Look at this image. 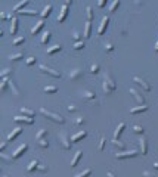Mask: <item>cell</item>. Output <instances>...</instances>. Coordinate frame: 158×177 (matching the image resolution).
<instances>
[{
  "instance_id": "1",
  "label": "cell",
  "mask_w": 158,
  "mask_h": 177,
  "mask_svg": "<svg viewBox=\"0 0 158 177\" xmlns=\"http://www.w3.org/2000/svg\"><path fill=\"white\" fill-rule=\"evenodd\" d=\"M40 114H43L46 118L55 121V123H59V124H64V123H65V118H62L61 115H58V114L50 112V111H47V109H44V108H40Z\"/></svg>"
},
{
  "instance_id": "2",
  "label": "cell",
  "mask_w": 158,
  "mask_h": 177,
  "mask_svg": "<svg viewBox=\"0 0 158 177\" xmlns=\"http://www.w3.org/2000/svg\"><path fill=\"white\" fill-rule=\"evenodd\" d=\"M38 69L43 71V72H46V74H49V75H52V77H56V78L61 77V72H59V71L50 68V67H47V65H44V64H40V65H38Z\"/></svg>"
},
{
  "instance_id": "3",
  "label": "cell",
  "mask_w": 158,
  "mask_h": 177,
  "mask_svg": "<svg viewBox=\"0 0 158 177\" xmlns=\"http://www.w3.org/2000/svg\"><path fill=\"white\" fill-rule=\"evenodd\" d=\"M59 140H61V145H62V148H64V149H67V150H68V149L71 148V142H73V140H71V139H68V136L65 134L64 131H62V133H59Z\"/></svg>"
},
{
  "instance_id": "4",
  "label": "cell",
  "mask_w": 158,
  "mask_h": 177,
  "mask_svg": "<svg viewBox=\"0 0 158 177\" xmlns=\"http://www.w3.org/2000/svg\"><path fill=\"white\" fill-rule=\"evenodd\" d=\"M139 155V150H129V152H123V154H115V158L117 159H126V158H133Z\"/></svg>"
},
{
  "instance_id": "5",
  "label": "cell",
  "mask_w": 158,
  "mask_h": 177,
  "mask_svg": "<svg viewBox=\"0 0 158 177\" xmlns=\"http://www.w3.org/2000/svg\"><path fill=\"white\" fill-rule=\"evenodd\" d=\"M28 149V145L27 143H22L18 149H15V152L14 154H12V157H14V159H18L19 157H22L24 154H25V150H27Z\"/></svg>"
},
{
  "instance_id": "6",
  "label": "cell",
  "mask_w": 158,
  "mask_h": 177,
  "mask_svg": "<svg viewBox=\"0 0 158 177\" xmlns=\"http://www.w3.org/2000/svg\"><path fill=\"white\" fill-rule=\"evenodd\" d=\"M133 81L136 83V84H139L142 88H143V90H146V92H149L151 90V86L146 83V81H145L143 78H140V77H137V75H135V77H133Z\"/></svg>"
},
{
  "instance_id": "7",
  "label": "cell",
  "mask_w": 158,
  "mask_h": 177,
  "mask_svg": "<svg viewBox=\"0 0 158 177\" xmlns=\"http://www.w3.org/2000/svg\"><path fill=\"white\" fill-rule=\"evenodd\" d=\"M108 22H109V16H103V18H102V21H101V25H99V30H98L99 35H103V33L107 31Z\"/></svg>"
},
{
  "instance_id": "8",
  "label": "cell",
  "mask_w": 158,
  "mask_h": 177,
  "mask_svg": "<svg viewBox=\"0 0 158 177\" xmlns=\"http://www.w3.org/2000/svg\"><path fill=\"white\" fill-rule=\"evenodd\" d=\"M130 95L136 99V102H137V103H140V105H143V103H145V97L142 96V93H139V92L136 90V88H130Z\"/></svg>"
},
{
  "instance_id": "9",
  "label": "cell",
  "mask_w": 158,
  "mask_h": 177,
  "mask_svg": "<svg viewBox=\"0 0 158 177\" xmlns=\"http://www.w3.org/2000/svg\"><path fill=\"white\" fill-rule=\"evenodd\" d=\"M139 146H140V154L142 155H146L148 154V140L145 137L139 139Z\"/></svg>"
},
{
  "instance_id": "10",
  "label": "cell",
  "mask_w": 158,
  "mask_h": 177,
  "mask_svg": "<svg viewBox=\"0 0 158 177\" xmlns=\"http://www.w3.org/2000/svg\"><path fill=\"white\" fill-rule=\"evenodd\" d=\"M68 12H70V6H68V5H64L62 9H61V15H59V18H58V22H64L65 19H67Z\"/></svg>"
},
{
  "instance_id": "11",
  "label": "cell",
  "mask_w": 158,
  "mask_h": 177,
  "mask_svg": "<svg viewBox=\"0 0 158 177\" xmlns=\"http://www.w3.org/2000/svg\"><path fill=\"white\" fill-rule=\"evenodd\" d=\"M18 24H19V19L16 16H14L10 19V34L12 35H15L16 31H18Z\"/></svg>"
},
{
  "instance_id": "12",
  "label": "cell",
  "mask_w": 158,
  "mask_h": 177,
  "mask_svg": "<svg viewBox=\"0 0 158 177\" xmlns=\"http://www.w3.org/2000/svg\"><path fill=\"white\" fill-rule=\"evenodd\" d=\"M83 75V69L81 68H75V69H73L71 71V74H70V80H73V81H75V80H78Z\"/></svg>"
},
{
  "instance_id": "13",
  "label": "cell",
  "mask_w": 158,
  "mask_h": 177,
  "mask_svg": "<svg viewBox=\"0 0 158 177\" xmlns=\"http://www.w3.org/2000/svg\"><path fill=\"white\" fill-rule=\"evenodd\" d=\"M14 121H15V123H25V124H33V123H34V118H31V117H27V115H24V117H14Z\"/></svg>"
},
{
  "instance_id": "14",
  "label": "cell",
  "mask_w": 158,
  "mask_h": 177,
  "mask_svg": "<svg viewBox=\"0 0 158 177\" xmlns=\"http://www.w3.org/2000/svg\"><path fill=\"white\" fill-rule=\"evenodd\" d=\"M22 133V129H19V127H16V129H14V130H12L9 134H8V142H12V140H14V139L15 137H18L19 134Z\"/></svg>"
},
{
  "instance_id": "15",
  "label": "cell",
  "mask_w": 158,
  "mask_h": 177,
  "mask_svg": "<svg viewBox=\"0 0 158 177\" xmlns=\"http://www.w3.org/2000/svg\"><path fill=\"white\" fill-rule=\"evenodd\" d=\"M43 27H44V19L42 18V19L38 21V22H36V25H34V27L31 28V33H33V35H36V34H37L38 31H40Z\"/></svg>"
},
{
  "instance_id": "16",
  "label": "cell",
  "mask_w": 158,
  "mask_h": 177,
  "mask_svg": "<svg viewBox=\"0 0 158 177\" xmlns=\"http://www.w3.org/2000/svg\"><path fill=\"white\" fill-rule=\"evenodd\" d=\"M102 88H103V92L107 93V95H111V93H112V90H115V87H114L112 84H109L107 80H103V83H102Z\"/></svg>"
},
{
  "instance_id": "17",
  "label": "cell",
  "mask_w": 158,
  "mask_h": 177,
  "mask_svg": "<svg viewBox=\"0 0 158 177\" xmlns=\"http://www.w3.org/2000/svg\"><path fill=\"white\" fill-rule=\"evenodd\" d=\"M81 157H83V152H81V150H77L74 158L71 159V167H77L78 162H80V159H81Z\"/></svg>"
},
{
  "instance_id": "18",
  "label": "cell",
  "mask_w": 158,
  "mask_h": 177,
  "mask_svg": "<svg viewBox=\"0 0 158 177\" xmlns=\"http://www.w3.org/2000/svg\"><path fill=\"white\" fill-rule=\"evenodd\" d=\"M148 111V106L146 105H140V106H135V108H131L130 109V114H142V112H146Z\"/></svg>"
},
{
  "instance_id": "19",
  "label": "cell",
  "mask_w": 158,
  "mask_h": 177,
  "mask_svg": "<svg viewBox=\"0 0 158 177\" xmlns=\"http://www.w3.org/2000/svg\"><path fill=\"white\" fill-rule=\"evenodd\" d=\"M86 136H87V133H86L84 130H81L80 133H77V134H74V136L71 137V140H73L74 143H75V142H80V140H83V139H84Z\"/></svg>"
},
{
  "instance_id": "20",
  "label": "cell",
  "mask_w": 158,
  "mask_h": 177,
  "mask_svg": "<svg viewBox=\"0 0 158 177\" xmlns=\"http://www.w3.org/2000/svg\"><path fill=\"white\" fill-rule=\"evenodd\" d=\"M124 129H126V124H124V123H120V124H118V127L115 129L114 137H115V139H120V136H121V133H123Z\"/></svg>"
},
{
  "instance_id": "21",
  "label": "cell",
  "mask_w": 158,
  "mask_h": 177,
  "mask_svg": "<svg viewBox=\"0 0 158 177\" xmlns=\"http://www.w3.org/2000/svg\"><path fill=\"white\" fill-rule=\"evenodd\" d=\"M84 37L86 39H90L92 37V21L86 22V27H84Z\"/></svg>"
},
{
  "instance_id": "22",
  "label": "cell",
  "mask_w": 158,
  "mask_h": 177,
  "mask_svg": "<svg viewBox=\"0 0 158 177\" xmlns=\"http://www.w3.org/2000/svg\"><path fill=\"white\" fill-rule=\"evenodd\" d=\"M112 146H114V148H117V149H120V150H123V149L126 148V145L120 140V139H115V137L112 139Z\"/></svg>"
},
{
  "instance_id": "23",
  "label": "cell",
  "mask_w": 158,
  "mask_h": 177,
  "mask_svg": "<svg viewBox=\"0 0 158 177\" xmlns=\"http://www.w3.org/2000/svg\"><path fill=\"white\" fill-rule=\"evenodd\" d=\"M103 80H107L109 84H112V86L117 88V83H115V80L112 78V75H111L109 72H105V74H103Z\"/></svg>"
},
{
  "instance_id": "24",
  "label": "cell",
  "mask_w": 158,
  "mask_h": 177,
  "mask_svg": "<svg viewBox=\"0 0 158 177\" xmlns=\"http://www.w3.org/2000/svg\"><path fill=\"white\" fill-rule=\"evenodd\" d=\"M83 96H84L86 99H89V100H95V99H96V93L92 92V90H84V92H83Z\"/></svg>"
},
{
  "instance_id": "25",
  "label": "cell",
  "mask_w": 158,
  "mask_h": 177,
  "mask_svg": "<svg viewBox=\"0 0 158 177\" xmlns=\"http://www.w3.org/2000/svg\"><path fill=\"white\" fill-rule=\"evenodd\" d=\"M28 2H30V0H22V2H21V3H18V5H16V6L14 7V12H16V14H18V12H19V10H22V9H24L25 6H27V5H28Z\"/></svg>"
},
{
  "instance_id": "26",
  "label": "cell",
  "mask_w": 158,
  "mask_h": 177,
  "mask_svg": "<svg viewBox=\"0 0 158 177\" xmlns=\"http://www.w3.org/2000/svg\"><path fill=\"white\" fill-rule=\"evenodd\" d=\"M9 87H10V90H12V93H14L15 96H19V88L16 87V84L12 81L10 78H9Z\"/></svg>"
},
{
  "instance_id": "27",
  "label": "cell",
  "mask_w": 158,
  "mask_h": 177,
  "mask_svg": "<svg viewBox=\"0 0 158 177\" xmlns=\"http://www.w3.org/2000/svg\"><path fill=\"white\" fill-rule=\"evenodd\" d=\"M50 12H52V5H47V6L43 9V12H40V16H42L43 19H46V18L49 16Z\"/></svg>"
},
{
  "instance_id": "28",
  "label": "cell",
  "mask_w": 158,
  "mask_h": 177,
  "mask_svg": "<svg viewBox=\"0 0 158 177\" xmlns=\"http://www.w3.org/2000/svg\"><path fill=\"white\" fill-rule=\"evenodd\" d=\"M62 47L59 46V44H55V46H52V47H49L47 50H46V53L47 55H53V53H56V52H59Z\"/></svg>"
},
{
  "instance_id": "29",
  "label": "cell",
  "mask_w": 158,
  "mask_h": 177,
  "mask_svg": "<svg viewBox=\"0 0 158 177\" xmlns=\"http://www.w3.org/2000/svg\"><path fill=\"white\" fill-rule=\"evenodd\" d=\"M37 168H38V161H37V159H33V161L28 164V167H27L28 171H34V170H37Z\"/></svg>"
},
{
  "instance_id": "30",
  "label": "cell",
  "mask_w": 158,
  "mask_h": 177,
  "mask_svg": "<svg viewBox=\"0 0 158 177\" xmlns=\"http://www.w3.org/2000/svg\"><path fill=\"white\" fill-rule=\"evenodd\" d=\"M19 15H28V16H36V15H38V12H36V10H19L18 12Z\"/></svg>"
},
{
  "instance_id": "31",
  "label": "cell",
  "mask_w": 158,
  "mask_h": 177,
  "mask_svg": "<svg viewBox=\"0 0 158 177\" xmlns=\"http://www.w3.org/2000/svg\"><path fill=\"white\" fill-rule=\"evenodd\" d=\"M22 58H24L22 52L15 53V55H9V56H8V59H9V61H12V62H14V61H19V59H22Z\"/></svg>"
},
{
  "instance_id": "32",
  "label": "cell",
  "mask_w": 158,
  "mask_h": 177,
  "mask_svg": "<svg viewBox=\"0 0 158 177\" xmlns=\"http://www.w3.org/2000/svg\"><path fill=\"white\" fill-rule=\"evenodd\" d=\"M21 114L22 115H27V117H31V118H34V111H30V109H27V108H21Z\"/></svg>"
},
{
  "instance_id": "33",
  "label": "cell",
  "mask_w": 158,
  "mask_h": 177,
  "mask_svg": "<svg viewBox=\"0 0 158 177\" xmlns=\"http://www.w3.org/2000/svg\"><path fill=\"white\" fill-rule=\"evenodd\" d=\"M50 35H52L50 31H44V34L42 35V43H43V44H46V43L50 40Z\"/></svg>"
},
{
  "instance_id": "34",
  "label": "cell",
  "mask_w": 158,
  "mask_h": 177,
  "mask_svg": "<svg viewBox=\"0 0 158 177\" xmlns=\"http://www.w3.org/2000/svg\"><path fill=\"white\" fill-rule=\"evenodd\" d=\"M46 134H47V130H44V129H42L40 131H38L37 134H36V140H40L42 137H46Z\"/></svg>"
},
{
  "instance_id": "35",
  "label": "cell",
  "mask_w": 158,
  "mask_h": 177,
  "mask_svg": "<svg viewBox=\"0 0 158 177\" xmlns=\"http://www.w3.org/2000/svg\"><path fill=\"white\" fill-rule=\"evenodd\" d=\"M118 6H120V0H114L112 5L109 6V12H115L118 9Z\"/></svg>"
},
{
  "instance_id": "36",
  "label": "cell",
  "mask_w": 158,
  "mask_h": 177,
  "mask_svg": "<svg viewBox=\"0 0 158 177\" xmlns=\"http://www.w3.org/2000/svg\"><path fill=\"white\" fill-rule=\"evenodd\" d=\"M86 15H87V21L93 19V9H92L90 6H87V9H86Z\"/></svg>"
},
{
  "instance_id": "37",
  "label": "cell",
  "mask_w": 158,
  "mask_h": 177,
  "mask_svg": "<svg viewBox=\"0 0 158 177\" xmlns=\"http://www.w3.org/2000/svg\"><path fill=\"white\" fill-rule=\"evenodd\" d=\"M133 131L136 133V134H143V127L142 125H139V124H136V125H133Z\"/></svg>"
},
{
  "instance_id": "38",
  "label": "cell",
  "mask_w": 158,
  "mask_h": 177,
  "mask_svg": "<svg viewBox=\"0 0 158 177\" xmlns=\"http://www.w3.org/2000/svg\"><path fill=\"white\" fill-rule=\"evenodd\" d=\"M58 92V88L53 87V86H46L44 87V93H56Z\"/></svg>"
},
{
  "instance_id": "39",
  "label": "cell",
  "mask_w": 158,
  "mask_h": 177,
  "mask_svg": "<svg viewBox=\"0 0 158 177\" xmlns=\"http://www.w3.org/2000/svg\"><path fill=\"white\" fill-rule=\"evenodd\" d=\"M90 174H92V170H90V168H86L84 171L75 174V177H84V176H90Z\"/></svg>"
},
{
  "instance_id": "40",
  "label": "cell",
  "mask_w": 158,
  "mask_h": 177,
  "mask_svg": "<svg viewBox=\"0 0 158 177\" xmlns=\"http://www.w3.org/2000/svg\"><path fill=\"white\" fill-rule=\"evenodd\" d=\"M37 142H38V145H40L42 148H47L49 146V142L46 140V137H42L40 140H37Z\"/></svg>"
},
{
  "instance_id": "41",
  "label": "cell",
  "mask_w": 158,
  "mask_h": 177,
  "mask_svg": "<svg viewBox=\"0 0 158 177\" xmlns=\"http://www.w3.org/2000/svg\"><path fill=\"white\" fill-rule=\"evenodd\" d=\"M24 42H25L24 37H18V39H15L14 42H12V44H14V46H19V44H22Z\"/></svg>"
},
{
  "instance_id": "42",
  "label": "cell",
  "mask_w": 158,
  "mask_h": 177,
  "mask_svg": "<svg viewBox=\"0 0 158 177\" xmlns=\"http://www.w3.org/2000/svg\"><path fill=\"white\" fill-rule=\"evenodd\" d=\"M99 69H101V68H99V65H98V64H93V65L90 67V72H92V74H98V72H99Z\"/></svg>"
},
{
  "instance_id": "43",
  "label": "cell",
  "mask_w": 158,
  "mask_h": 177,
  "mask_svg": "<svg viewBox=\"0 0 158 177\" xmlns=\"http://www.w3.org/2000/svg\"><path fill=\"white\" fill-rule=\"evenodd\" d=\"M83 47H84V43H83L81 40H80V42H75V44H74V49H75V50H81Z\"/></svg>"
},
{
  "instance_id": "44",
  "label": "cell",
  "mask_w": 158,
  "mask_h": 177,
  "mask_svg": "<svg viewBox=\"0 0 158 177\" xmlns=\"http://www.w3.org/2000/svg\"><path fill=\"white\" fill-rule=\"evenodd\" d=\"M10 68H5L3 71H2V78H6V77H9V75H10Z\"/></svg>"
},
{
  "instance_id": "45",
  "label": "cell",
  "mask_w": 158,
  "mask_h": 177,
  "mask_svg": "<svg viewBox=\"0 0 158 177\" xmlns=\"http://www.w3.org/2000/svg\"><path fill=\"white\" fill-rule=\"evenodd\" d=\"M114 49H115V46L112 43H105V50H107V52H112Z\"/></svg>"
},
{
  "instance_id": "46",
  "label": "cell",
  "mask_w": 158,
  "mask_h": 177,
  "mask_svg": "<svg viewBox=\"0 0 158 177\" xmlns=\"http://www.w3.org/2000/svg\"><path fill=\"white\" fill-rule=\"evenodd\" d=\"M105 142H107V139H105V136H102V137H101V140H99V150H103Z\"/></svg>"
},
{
  "instance_id": "47",
  "label": "cell",
  "mask_w": 158,
  "mask_h": 177,
  "mask_svg": "<svg viewBox=\"0 0 158 177\" xmlns=\"http://www.w3.org/2000/svg\"><path fill=\"white\" fill-rule=\"evenodd\" d=\"M73 37H74V40H77V42H80V39H81V35L78 34V31H77L75 28L73 30Z\"/></svg>"
},
{
  "instance_id": "48",
  "label": "cell",
  "mask_w": 158,
  "mask_h": 177,
  "mask_svg": "<svg viewBox=\"0 0 158 177\" xmlns=\"http://www.w3.org/2000/svg\"><path fill=\"white\" fill-rule=\"evenodd\" d=\"M25 62H27V65H33L34 62H36V58L34 56H30V58H27V61H25Z\"/></svg>"
},
{
  "instance_id": "49",
  "label": "cell",
  "mask_w": 158,
  "mask_h": 177,
  "mask_svg": "<svg viewBox=\"0 0 158 177\" xmlns=\"http://www.w3.org/2000/svg\"><path fill=\"white\" fill-rule=\"evenodd\" d=\"M2 159H5V161H9V162H12V161H14V157H8L6 154H2Z\"/></svg>"
},
{
  "instance_id": "50",
  "label": "cell",
  "mask_w": 158,
  "mask_h": 177,
  "mask_svg": "<svg viewBox=\"0 0 158 177\" xmlns=\"http://www.w3.org/2000/svg\"><path fill=\"white\" fill-rule=\"evenodd\" d=\"M74 123H75V124H78V125H80V124H84V118H81V117H80V118H75V120H74Z\"/></svg>"
},
{
  "instance_id": "51",
  "label": "cell",
  "mask_w": 158,
  "mask_h": 177,
  "mask_svg": "<svg viewBox=\"0 0 158 177\" xmlns=\"http://www.w3.org/2000/svg\"><path fill=\"white\" fill-rule=\"evenodd\" d=\"M105 3H107V0H99V2H98V6H99V7H103Z\"/></svg>"
},
{
  "instance_id": "52",
  "label": "cell",
  "mask_w": 158,
  "mask_h": 177,
  "mask_svg": "<svg viewBox=\"0 0 158 177\" xmlns=\"http://www.w3.org/2000/svg\"><path fill=\"white\" fill-rule=\"evenodd\" d=\"M37 170H40V171H47V167L46 165H40V164H38V168Z\"/></svg>"
},
{
  "instance_id": "53",
  "label": "cell",
  "mask_w": 158,
  "mask_h": 177,
  "mask_svg": "<svg viewBox=\"0 0 158 177\" xmlns=\"http://www.w3.org/2000/svg\"><path fill=\"white\" fill-rule=\"evenodd\" d=\"M6 19H9V15H6V14H2V21H6Z\"/></svg>"
},
{
  "instance_id": "54",
  "label": "cell",
  "mask_w": 158,
  "mask_h": 177,
  "mask_svg": "<svg viewBox=\"0 0 158 177\" xmlns=\"http://www.w3.org/2000/svg\"><path fill=\"white\" fill-rule=\"evenodd\" d=\"M68 111L74 112V111H75V106H74V105H70V106H68Z\"/></svg>"
},
{
  "instance_id": "55",
  "label": "cell",
  "mask_w": 158,
  "mask_h": 177,
  "mask_svg": "<svg viewBox=\"0 0 158 177\" xmlns=\"http://www.w3.org/2000/svg\"><path fill=\"white\" fill-rule=\"evenodd\" d=\"M5 148H6V142H2V145H0V149L5 150Z\"/></svg>"
},
{
  "instance_id": "56",
  "label": "cell",
  "mask_w": 158,
  "mask_h": 177,
  "mask_svg": "<svg viewBox=\"0 0 158 177\" xmlns=\"http://www.w3.org/2000/svg\"><path fill=\"white\" fill-rule=\"evenodd\" d=\"M71 3H73V0H65V5H68V6H70Z\"/></svg>"
},
{
  "instance_id": "57",
  "label": "cell",
  "mask_w": 158,
  "mask_h": 177,
  "mask_svg": "<svg viewBox=\"0 0 158 177\" xmlns=\"http://www.w3.org/2000/svg\"><path fill=\"white\" fill-rule=\"evenodd\" d=\"M143 174H145V176H151V177H152V174H151L149 171H143Z\"/></svg>"
},
{
  "instance_id": "58",
  "label": "cell",
  "mask_w": 158,
  "mask_h": 177,
  "mask_svg": "<svg viewBox=\"0 0 158 177\" xmlns=\"http://www.w3.org/2000/svg\"><path fill=\"white\" fill-rule=\"evenodd\" d=\"M154 168H155V170H158V162H155V164H154Z\"/></svg>"
},
{
  "instance_id": "59",
  "label": "cell",
  "mask_w": 158,
  "mask_h": 177,
  "mask_svg": "<svg viewBox=\"0 0 158 177\" xmlns=\"http://www.w3.org/2000/svg\"><path fill=\"white\" fill-rule=\"evenodd\" d=\"M155 52H158V42H157V44H155Z\"/></svg>"
},
{
  "instance_id": "60",
  "label": "cell",
  "mask_w": 158,
  "mask_h": 177,
  "mask_svg": "<svg viewBox=\"0 0 158 177\" xmlns=\"http://www.w3.org/2000/svg\"><path fill=\"white\" fill-rule=\"evenodd\" d=\"M135 3H136V5H139V3L142 5V2H140V0H136V2H135Z\"/></svg>"
}]
</instances>
